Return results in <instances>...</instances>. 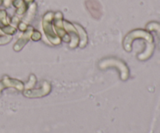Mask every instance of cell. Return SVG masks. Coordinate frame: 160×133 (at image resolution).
I'll use <instances>...</instances> for the list:
<instances>
[{"mask_svg":"<svg viewBox=\"0 0 160 133\" xmlns=\"http://www.w3.org/2000/svg\"><path fill=\"white\" fill-rule=\"evenodd\" d=\"M75 27L77 28L78 31V34H79L80 37V43L79 46L81 48H84L87 46L88 41V34L84 28L81 25L78 24V23H73Z\"/></svg>","mask_w":160,"mask_h":133,"instance_id":"cell-9","label":"cell"},{"mask_svg":"<svg viewBox=\"0 0 160 133\" xmlns=\"http://www.w3.org/2000/svg\"><path fill=\"white\" fill-rule=\"evenodd\" d=\"M36 11H37V5H36L35 2H33L32 4L29 5L28 10H27L26 13H25L24 17H23L21 21L24 22L25 23L29 25L30 22L32 21L34 16H35Z\"/></svg>","mask_w":160,"mask_h":133,"instance_id":"cell-10","label":"cell"},{"mask_svg":"<svg viewBox=\"0 0 160 133\" xmlns=\"http://www.w3.org/2000/svg\"><path fill=\"white\" fill-rule=\"evenodd\" d=\"M12 5L16 8V14L18 17L24 15L29 6L24 0H12Z\"/></svg>","mask_w":160,"mask_h":133,"instance_id":"cell-8","label":"cell"},{"mask_svg":"<svg viewBox=\"0 0 160 133\" xmlns=\"http://www.w3.org/2000/svg\"><path fill=\"white\" fill-rule=\"evenodd\" d=\"M52 23L55 31L57 34V35L60 37L61 40L64 42H67V43L70 42V36L67 34L63 26V16H62V12H59V11L55 12Z\"/></svg>","mask_w":160,"mask_h":133,"instance_id":"cell-3","label":"cell"},{"mask_svg":"<svg viewBox=\"0 0 160 133\" xmlns=\"http://www.w3.org/2000/svg\"><path fill=\"white\" fill-rule=\"evenodd\" d=\"M0 85H1L2 90L6 87H14L19 90H21L23 89V83L21 81L17 79H12L8 76H3L2 80L0 81Z\"/></svg>","mask_w":160,"mask_h":133,"instance_id":"cell-7","label":"cell"},{"mask_svg":"<svg viewBox=\"0 0 160 133\" xmlns=\"http://www.w3.org/2000/svg\"><path fill=\"white\" fill-rule=\"evenodd\" d=\"M42 39V34L39 32L38 31L34 29V31H33L32 34H31V40H34V41H38Z\"/></svg>","mask_w":160,"mask_h":133,"instance_id":"cell-12","label":"cell"},{"mask_svg":"<svg viewBox=\"0 0 160 133\" xmlns=\"http://www.w3.org/2000/svg\"><path fill=\"white\" fill-rule=\"evenodd\" d=\"M12 36L4 34L2 36H0V45H6L9 44L12 40Z\"/></svg>","mask_w":160,"mask_h":133,"instance_id":"cell-11","label":"cell"},{"mask_svg":"<svg viewBox=\"0 0 160 133\" xmlns=\"http://www.w3.org/2000/svg\"><path fill=\"white\" fill-rule=\"evenodd\" d=\"M34 28L33 26H29L27 29L26 31L23 32V34H21L20 37H19L18 40H17L15 44L13 45V50L15 51H20L23 48H24L25 45L30 41L31 37V34H32L33 31H34Z\"/></svg>","mask_w":160,"mask_h":133,"instance_id":"cell-6","label":"cell"},{"mask_svg":"<svg viewBox=\"0 0 160 133\" xmlns=\"http://www.w3.org/2000/svg\"><path fill=\"white\" fill-rule=\"evenodd\" d=\"M98 66L101 69H105L109 67H115L120 71V78L122 80H127L129 77L130 70L127 64L123 61L116 58H108L100 61Z\"/></svg>","mask_w":160,"mask_h":133,"instance_id":"cell-2","label":"cell"},{"mask_svg":"<svg viewBox=\"0 0 160 133\" xmlns=\"http://www.w3.org/2000/svg\"><path fill=\"white\" fill-rule=\"evenodd\" d=\"M55 12L52 11L47 12L42 18V29L46 38L52 45H59L62 42L60 37L57 35L53 27V19Z\"/></svg>","mask_w":160,"mask_h":133,"instance_id":"cell-1","label":"cell"},{"mask_svg":"<svg viewBox=\"0 0 160 133\" xmlns=\"http://www.w3.org/2000/svg\"><path fill=\"white\" fill-rule=\"evenodd\" d=\"M10 19L6 9H0V29L5 34L12 36L17 32V28L11 25Z\"/></svg>","mask_w":160,"mask_h":133,"instance_id":"cell-4","label":"cell"},{"mask_svg":"<svg viewBox=\"0 0 160 133\" xmlns=\"http://www.w3.org/2000/svg\"><path fill=\"white\" fill-rule=\"evenodd\" d=\"M24 1L28 5H31L32 4L33 2H34V0H24Z\"/></svg>","mask_w":160,"mask_h":133,"instance_id":"cell-13","label":"cell"},{"mask_svg":"<svg viewBox=\"0 0 160 133\" xmlns=\"http://www.w3.org/2000/svg\"><path fill=\"white\" fill-rule=\"evenodd\" d=\"M63 26L66 31L70 37V42L69 46L70 48H76L77 47L79 46L80 43V37L78 30L75 27L73 23H70V21H67V20H63Z\"/></svg>","mask_w":160,"mask_h":133,"instance_id":"cell-5","label":"cell"}]
</instances>
